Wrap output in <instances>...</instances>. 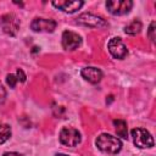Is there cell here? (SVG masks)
<instances>
[{
    "label": "cell",
    "mask_w": 156,
    "mask_h": 156,
    "mask_svg": "<svg viewBox=\"0 0 156 156\" xmlns=\"http://www.w3.org/2000/svg\"><path fill=\"white\" fill-rule=\"evenodd\" d=\"M30 28L34 32H48L51 33L56 28V22L51 18H34L30 23Z\"/></svg>",
    "instance_id": "obj_8"
},
{
    "label": "cell",
    "mask_w": 156,
    "mask_h": 156,
    "mask_svg": "<svg viewBox=\"0 0 156 156\" xmlns=\"http://www.w3.org/2000/svg\"><path fill=\"white\" fill-rule=\"evenodd\" d=\"M113 126L116 129V133L118 136H122L123 139L128 138V128H127V123L123 119H115L113 121Z\"/></svg>",
    "instance_id": "obj_12"
},
{
    "label": "cell",
    "mask_w": 156,
    "mask_h": 156,
    "mask_svg": "<svg viewBox=\"0 0 156 156\" xmlns=\"http://www.w3.org/2000/svg\"><path fill=\"white\" fill-rule=\"evenodd\" d=\"M0 27L7 35L15 37L20 29V20L13 13H6L0 18Z\"/></svg>",
    "instance_id": "obj_3"
},
{
    "label": "cell",
    "mask_w": 156,
    "mask_h": 156,
    "mask_svg": "<svg viewBox=\"0 0 156 156\" xmlns=\"http://www.w3.org/2000/svg\"><path fill=\"white\" fill-rule=\"evenodd\" d=\"M5 99H6V90H5V88L2 87V84L0 82V104H2L5 101Z\"/></svg>",
    "instance_id": "obj_18"
},
{
    "label": "cell",
    "mask_w": 156,
    "mask_h": 156,
    "mask_svg": "<svg viewBox=\"0 0 156 156\" xmlns=\"http://www.w3.org/2000/svg\"><path fill=\"white\" fill-rule=\"evenodd\" d=\"M133 2L130 0H110L106 2V7L110 13L112 15H126L130 11Z\"/></svg>",
    "instance_id": "obj_6"
},
{
    "label": "cell",
    "mask_w": 156,
    "mask_h": 156,
    "mask_svg": "<svg viewBox=\"0 0 156 156\" xmlns=\"http://www.w3.org/2000/svg\"><path fill=\"white\" fill-rule=\"evenodd\" d=\"M52 5L55 7H57L58 10L67 12V13H73L76 11H78L84 2L78 0V1H67V0H58V1H52Z\"/></svg>",
    "instance_id": "obj_10"
},
{
    "label": "cell",
    "mask_w": 156,
    "mask_h": 156,
    "mask_svg": "<svg viewBox=\"0 0 156 156\" xmlns=\"http://www.w3.org/2000/svg\"><path fill=\"white\" fill-rule=\"evenodd\" d=\"M6 82H7V84L10 85V88H15L16 87V83L18 82L17 80V77H16V74H7L6 76Z\"/></svg>",
    "instance_id": "obj_15"
},
{
    "label": "cell",
    "mask_w": 156,
    "mask_h": 156,
    "mask_svg": "<svg viewBox=\"0 0 156 156\" xmlns=\"http://www.w3.org/2000/svg\"><path fill=\"white\" fill-rule=\"evenodd\" d=\"M60 141L66 146H77L80 143V133L72 127H65L60 132Z\"/></svg>",
    "instance_id": "obj_4"
},
{
    "label": "cell",
    "mask_w": 156,
    "mask_h": 156,
    "mask_svg": "<svg viewBox=\"0 0 156 156\" xmlns=\"http://www.w3.org/2000/svg\"><path fill=\"white\" fill-rule=\"evenodd\" d=\"M132 138H133L134 145L140 149H146V147L154 146V138L144 128H134L132 130Z\"/></svg>",
    "instance_id": "obj_2"
},
{
    "label": "cell",
    "mask_w": 156,
    "mask_h": 156,
    "mask_svg": "<svg viewBox=\"0 0 156 156\" xmlns=\"http://www.w3.org/2000/svg\"><path fill=\"white\" fill-rule=\"evenodd\" d=\"M2 156H23V155L18 154V152H5Z\"/></svg>",
    "instance_id": "obj_19"
},
{
    "label": "cell",
    "mask_w": 156,
    "mask_h": 156,
    "mask_svg": "<svg viewBox=\"0 0 156 156\" xmlns=\"http://www.w3.org/2000/svg\"><path fill=\"white\" fill-rule=\"evenodd\" d=\"M149 38L152 43L155 41V22L154 21L150 23V27H149Z\"/></svg>",
    "instance_id": "obj_16"
},
{
    "label": "cell",
    "mask_w": 156,
    "mask_h": 156,
    "mask_svg": "<svg viewBox=\"0 0 156 156\" xmlns=\"http://www.w3.org/2000/svg\"><path fill=\"white\" fill-rule=\"evenodd\" d=\"M95 144L99 150H101L102 152H106V154H111V155L119 152L122 149V141L117 136H113L107 133L100 134L96 138Z\"/></svg>",
    "instance_id": "obj_1"
},
{
    "label": "cell",
    "mask_w": 156,
    "mask_h": 156,
    "mask_svg": "<svg viewBox=\"0 0 156 156\" xmlns=\"http://www.w3.org/2000/svg\"><path fill=\"white\" fill-rule=\"evenodd\" d=\"M141 30V22L139 20H134L124 27V33L129 35H135Z\"/></svg>",
    "instance_id": "obj_13"
},
{
    "label": "cell",
    "mask_w": 156,
    "mask_h": 156,
    "mask_svg": "<svg viewBox=\"0 0 156 156\" xmlns=\"http://www.w3.org/2000/svg\"><path fill=\"white\" fill-rule=\"evenodd\" d=\"M107 48H108V51L110 54L115 57V58H118V60H122L127 56L128 54V50L126 48V45L123 44V41L121 40V38H111L108 44H107Z\"/></svg>",
    "instance_id": "obj_7"
},
{
    "label": "cell",
    "mask_w": 156,
    "mask_h": 156,
    "mask_svg": "<svg viewBox=\"0 0 156 156\" xmlns=\"http://www.w3.org/2000/svg\"><path fill=\"white\" fill-rule=\"evenodd\" d=\"M76 22L78 24L85 26V27H91V28H102L107 26V22L94 13H82L76 18Z\"/></svg>",
    "instance_id": "obj_5"
},
{
    "label": "cell",
    "mask_w": 156,
    "mask_h": 156,
    "mask_svg": "<svg viewBox=\"0 0 156 156\" xmlns=\"http://www.w3.org/2000/svg\"><path fill=\"white\" fill-rule=\"evenodd\" d=\"M16 77H17V80L18 82H24L26 80V74H24V72L21 69V68H18L17 69V72H16Z\"/></svg>",
    "instance_id": "obj_17"
},
{
    "label": "cell",
    "mask_w": 156,
    "mask_h": 156,
    "mask_svg": "<svg viewBox=\"0 0 156 156\" xmlns=\"http://www.w3.org/2000/svg\"><path fill=\"white\" fill-rule=\"evenodd\" d=\"M80 74L85 80L91 84H98L102 78V72L96 67H84Z\"/></svg>",
    "instance_id": "obj_11"
},
{
    "label": "cell",
    "mask_w": 156,
    "mask_h": 156,
    "mask_svg": "<svg viewBox=\"0 0 156 156\" xmlns=\"http://www.w3.org/2000/svg\"><path fill=\"white\" fill-rule=\"evenodd\" d=\"M82 43V38L71 30H65L62 33V46L65 50H76Z\"/></svg>",
    "instance_id": "obj_9"
},
{
    "label": "cell",
    "mask_w": 156,
    "mask_h": 156,
    "mask_svg": "<svg viewBox=\"0 0 156 156\" xmlns=\"http://www.w3.org/2000/svg\"><path fill=\"white\" fill-rule=\"evenodd\" d=\"M11 135V128L7 124H0V144L5 143Z\"/></svg>",
    "instance_id": "obj_14"
},
{
    "label": "cell",
    "mask_w": 156,
    "mask_h": 156,
    "mask_svg": "<svg viewBox=\"0 0 156 156\" xmlns=\"http://www.w3.org/2000/svg\"><path fill=\"white\" fill-rule=\"evenodd\" d=\"M56 156H68V155H65V154H57Z\"/></svg>",
    "instance_id": "obj_20"
}]
</instances>
